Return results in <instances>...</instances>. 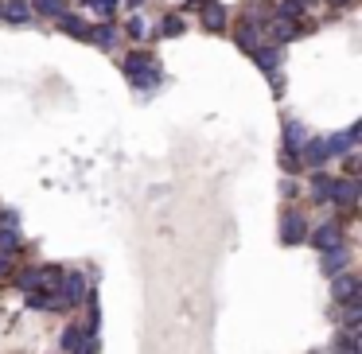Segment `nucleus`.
<instances>
[{
    "instance_id": "f257e3e1",
    "label": "nucleus",
    "mask_w": 362,
    "mask_h": 354,
    "mask_svg": "<svg viewBox=\"0 0 362 354\" xmlns=\"http://www.w3.org/2000/svg\"><path fill=\"white\" fill-rule=\"evenodd\" d=\"M121 71H125L129 86H133L136 94H144V98H148L152 90L160 86V82H164V71H160V63L148 55V51H141V47H136L133 55L121 59Z\"/></svg>"
},
{
    "instance_id": "f03ea898",
    "label": "nucleus",
    "mask_w": 362,
    "mask_h": 354,
    "mask_svg": "<svg viewBox=\"0 0 362 354\" xmlns=\"http://www.w3.org/2000/svg\"><path fill=\"white\" fill-rule=\"evenodd\" d=\"M8 281L16 284L24 296L28 292H55L59 281H63V265H28V269H20V273H12Z\"/></svg>"
},
{
    "instance_id": "7ed1b4c3",
    "label": "nucleus",
    "mask_w": 362,
    "mask_h": 354,
    "mask_svg": "<svg viewBox=\"0 0 362 354\" xmlns=\"http://www.w3.org/2000/svg\"><path fill=\"white\" fill-rule=\"evenodd\" d=\"M261 32H265V43H273V47H288V43H296L300 35L308 32L300 20H288V16H276V12H269L265 24H261Z\"/></svg>"
},
{
    "instance_id": "20e7f679",
    "label": "nucleus",
    "mask_w": 362,
    "mask_h": 354,
    "mask_svg": "<svg viewBox=\"0 0 362 354\" xmlns=\"http://www.w3.org/2000/svg\"><path fill=\"white\" fill-rule=\"evenodd\" d=\"M358 195H362V183L351 179V175H335L327 187V203L339 206V211H354L358 206Z\"/></svg>"
},
{
    "instance_id": "39448f33",
    "label": "nucleus",
    "mask_w": 362,
    "mask_h": 354,
    "mask_svg": "<svg viewBox=\"0 0 362 354\" xmlns=\"http://www.w3.org/2000/svg\"><path fill=\"white\" fill-rule=\"evenodd\" d=\"M308 218L304 211H296V206H284L281 214V245H304L308 242Z\"/></svg>"
},
{
    "instance_id": "423d86ee",
    "label": "nucleus",
    "mask_w": 362,
    "mask_h": 354,
    "mask_svg": "<svg viewBox=\"0 0 362 354\" xmlns=\"http://www.w3.org/2000/svg\"><path fill=\"white\" fill-rule=\"evenodd\" d=\"M59 300H63V307L71 312V307H78L82 304V296H86V276L78 273V269H63V281H59Z\"/></svg>"
},
{
    "instance_id": "0eeeda50",
    "label": "nucleus",
    "mask_w": 362,
    "mask_h": 354,
    "mask_svg": "<svg viewBox=\"0 0 362 354\" xmlns=\"http://www.w3.org/2000/svg\"><path fill=\"white\" fill-rule=\"evenodd\" d=\"M358 141H362V121H351V125H346L343 133H331V136H323V144H327V156H331V160H339L343 152L358 148Z\"/></svg>"
},
{
    "instance_id": "6e6552de",
    "label": "nucleus",
    "mask_w": 362,
    "mask_h": 354,
    "mask_svg": "<svg viewBox=\"0 0 362 354\" xmlns=\"http://www.w3.org/2000/svg\"><path fill=\"white\" fill-rule=\"evenodd\" d=\"M331 300H335V307L362 300V281L351 273V269H346V273H339V276H331Z\"/></svg>"
},
{
    "instance_id": "1a4fd4ad",
    "label": "nucleus",
    "mask_w": 362,
    "mask_h": 354,
    "mask_svg": "<svg viewBox=\"0 0 362 354\" xmlns=\"http://www.w3.org/2000/svg\"><path fill=\"white\" fill-rule=\"evenodd\" d=\"M300 164H304V172H320V167H327L331 164V156H327V144H323V136H308L304 144H300Z\"/></svg>"
},
{
    "instance_id": "9d476101",
    "label": "nucleus",
    "mask_w": 362,
    "mask_h": 354,
    "mask_svg": "<svg viewBox=\"0 0 362 354\" xmlns=\"http://www.w3.org/2000/svg\"><path fill=\"white\" fill-rule=\"evenodd\" d=\"M234 43L245 51V55H253V51L265 43V32H261V20H250V16H242L238 20V28H234Z\"/></svg>"
},
{
    "instance_id": "9b49d317",
    "label": "nucleus",
    "mask_w": 362,
    "mask_h": 354,
    "mask_svg": "<svg viewBox=\"0 0 362 354\" xmlns=\"http://www.w3.org/2000/svg\"><path fill=\"white\" fill-rule=\"evenodd\" d=\"M351 261H354V253H351V245H335V249H323L320 253V269H323V276H339V273H346L351 269Z\"/></svg>"
},
{
    "instance_id": "f8f14e48",
    "label": "nucleus",
    "mask_w": 362,
    "mask_h": 354,
    "mask_svg": "<svg viewBox=\"0 0 362 354\" xmlns=\"http://www.w3.org/2000/svg\"><path fill=\"white\" fill-rule=\"evenodd\" d=\"M117 40H121V28L113 24V20H98V24H90V35H86V43H94L98 51H117Z\"/></svg>"
},
{
    "instance_id": "ddd939ff",
    "label": "nucleus",
    "mask_w": 362,
    "mask_h": 354,
    "mask_svg": "<svg viewBox=\"0 0 362 354\" xmlns=\"http://www.w3.org/2000/svg\"><path fill=\"white\" fill-rule=\"evenodd\" d=\"M308 242H312L320 253L343 245V222H320V226H312L308 230Z\"/></svg>"
},
{
    "instance_id": "4468645a",
    "label": "nucleus",
    "mask_w": 362,
    "mask_h": 354,
    "mask_svg": "<svg viewBox=\"0 0 362 354\" xmlns=\"http://www.w3.org/2000/svg\"><path fill=\"white\" fill-rule=\"evenodd\" d=\"M199 20H203L206 32H226V24H230L226 4L222 0H199Z\"/></svg>"
},
{
    "instance_id": "2eb2a0df",
    "label": "nucleus",
    "mask_w": 362,
    "mask_h": 354,
    "mask_svg": "<svg viewBox=\"0 0 362 354\" xmlns=\"http://www.w3.org/2000/svg\"><path fill=\"white\" fill-rule=\"evenodd\" d=\"M253 63L261 66V74H265V78H273L276 71H281V59H284V47H273V43H261L257 51H253Z\"/></svg>"
},
{
    "instance_id": "dca6fc26",
    "label": "nucleus",
    "mask_w": 362,
    "mask_h": 354,
    "mask_svg": "<svg viewBox=\"0 0 362 354\" xmlns=\"http://www.w3.org/2000/svg\"><path fill=\"white\" fill-rule=\"evenodd\" d=\"M0 20L24 28V24H32L35 16H32V4H28V0H4V4H0Z\"/></svg>"
},
{
    "instance_id": "f3484780",
    "label": "nucleus",
    "mask_w": 362,
    "mask_h": 354,
    "mask_svg": "<svg viewBox=\"0 0 362 354\" xmlns=\"http://www.w3.org/2000/svg\"><path fill=\"white\" fill-rule=\"evenodd\" d=\"M308 136H312V133H308L304 121L288 117V121H284V141H281V148H284V152H300V144H304Z\"/></svg>"
},
{
    "instance_id": "a211bd4d",
    "label": "nucleus",
    "mask_w": 362,
    "mask_h": 354,
    "mask_svg": "<svg viewBox=\"0 0 362 354\" xmlns=\"http://www.w3.org/2000/svg\"><path fill=\"white\" fill-rule=\"evenodd\" d=\"M335 323H339V331H351V335H358V327H362V300H354V304H339Z\"/></svg>"
},
{
    "instance_id": "6ab92c4d",
    "label": "nucleus",
    "mask_w": 362,
    "mask_h": 354,
    "mask_svg": "<svg viewBox=\"0 0 362 354\" xmlns=\"http://www.w3.org/2000/svg\"><path fill=\"white\" fill-rule=\"evenodd\" d=\"M55 28H59V32H66L71 40H82V43H86V35H90V20L74 16V12H63V16L55 20Z\"/></svg>"
},
{
    "instance_id": "aec40b11",
    "label": "nucleus",
    "mask_w": 362,
    "mask_h": 354,
    "mask_svg": "<svg viewBox=\"0 0 362 354\" xmlns=\"http://www.w3.org/2000/svg\"><path fill=\"white\" fill-rule=\"evenodd\" d=\"M28 4H32V16H43V20H59L63 12H71L66 0H28Z\"/></svg>"
},
{
    "instance_id": "412c9836",
    "label": "nucleus",
    "mask_w": 362,
    "mask_h": 354,
    "mask_svg": "<svg viewBox=\"0 0 362 354\" xmlns=\"http://www.w3.org/2000/svg\"><path fill=\"white\" fill-rule=\"evenodd\" d=\"M20 249H24V234H20V230H0V257L16 261Z\"/></svg>"
},
{
    "instance_id": "4be33fe9",
    "label": "nucleus",
    "mask_w": 362,
    "mask_h": 354,
    "mask_svg": "<svg viewBox=\"0 0 362 354\" xmlns=\"http://www.w3.org/2000/svg\"><path fill=\"white\" fill-rule=\"evenodd\" d=\"M86 338V331H82V323H66L63 327V335H59V350L63 354H74L78 350V343Z\"/></svg>"
},
{
    "instance_id": "5701e85b",
    "label": "nucleus",
    "mask_w": 362,
    "mask_h": 354,
    "mask_svg": "<svg viewBox=\"0 0 362 354\" xmlns=\"http://www.w3.org/2000/svg\"><path fill=\"white\" fill-rule=\"evenodd\" d=\"M183 28H187V24H183V16H175V12H172V16L160 20V28H152V40H175V35H183Z\"/></svg>"
},
{
    "instance_id": "b1692460",
    "label": "nucleus",
    "mask_w": 362,
    "mask_h": 354,
    "mask_svg": "<svg viewBox=\"0 0 362 354\" xmlns=\"http://www.w3.org/2000/svg\"><path fill=\"white\" fill-rule=\"evenodd\" d=\"M125 35L133 43H144V40H152V24L141 16V12H133V16H129V24H125Z\"/></svg>"
},
{
    "instance_id": "393cba45",
    "label": "nucleus",
    "mask_w": 362,
    "mask_h": 354,
    "mask_svg": "<svg viewBox=\"0 0 362 354\" xmlns=\"http://www.w3.org/2000/svg\"><path fill=\"white\" fill-rule=\"evenodd\" d=\"M331 179H335V175H331L327 167L312 172V179H308V183H312V199H315V203H323V206H327V187H331Z\"/></svg>"
},
{
    "instance_id": "a878e982",
    "label": "nucleus",
    "mask_w": 362,
    "mask_h": 354,
    "mask_svg": "<svg viewBox=\"0 0 362 354\" xmlns=\"http://www.w3.org/2000/svg\"><path fill=\"white\" fill-rule=\"evenodd\" d=\"M82 4H86V8L94 12L98 20H113V16H117V4H121V0H82Z\"/></svg>"
},
{
    "instance_id": "bb28decb",
    "label": "nucleus",
    "mask_w": 362,
    "mask_h": 354,
    "mask_svg": "<svg viewBox=\"0 0 362 354\" xmlns=\"http://www.w3.org/2000/svg\"><path fill=\"white\" fill-rule=\"evenodd\" d=\"M273 12L276 16H288V20H304V0H276L273 4Z\"/></svg>"
},
{
    "instance_id": "cd10ccee",
    "label": "nucleus",
    "mask_w": 362,
    "mask_h": 354,
    "mask_svg": "<svg viewBox=\"0 0 362 354\" xmlns=\"http://www.w3.org/2000/svg\"><path fill=\"white\" fill-rule=\"evenodd\" d=\"M339 160H343V172L351 175V179H358V167H362V152H358V148H351V152H343V156H339Z\"/></svg>"
},
{
    "instance_id": "c85d7f7f",
    "label": "nucleus",
    "mask_w": 362,
    "mask_h": 354,
    "mask_svg": "<svg viewBox=\"0 0 362 354\" xmlns=\"http://www.w3.org/2000/svg\"><path fill=\"white\" fill-rule=\"evenodd\" d=\"M281 167H284V175H300V172H304V164H300L296 152H284V148H281Z\"/></svg>"
},
{
    "instance_id": "c756f323",
    "label": "nucleus",
    "mask_w": 362,
    "mask_h": 354,
    "mask_svg": "<svg viewBox=\"0 0 362 354\" xmlns=\"http://www.w3.org/2000/svg\"><path fill=\"white\" fill-rule=\"evenodd\" d=\"M281 195H284V199H296V195H300V187H296V179H292V175L281 183Z\"/></svg>"
},
{
    "instance_id": "7c9ffc66",
    "label": "nucleus",
    "mask_w": 362,
    "mask_h": 354,
    "mask_svg": "<svg viewBox=\"0 0 362 354\" xmlns=\"http://www.w3.org/2000/svg\"><path fill=\"white\" fill-rule=\"evenodd\" d=\"M8 276H12V261L0 257V281H8Z\"/></svg>"
},
{
    "instance_id": "2f4dec72",
    "label": "nucleus",
    "mask_w": 362,
    "mask_h": 354,
    "mask_svg": "<svg viewBox=\"0 0 362 354\" xmlns=\"http://www.w3.org/2000/svg\"><path fill=\"white\" fill-rule=\"evenodd\" d=\"M125 8L129 12H141V0H125Z\"/></svg>"
},
{
    "instance_id": "473e14b6",
    "label": "nucleus",
    "mask_w": 362,
    "mask_h": 354,
    "mask_svg": "<svg viewBox=\"0 0 362 354\" xmlns=\"http://www.w3.org/2000/svg\"><path fill=\"white\" fill-rule=\"evenodd\" d=\"M331 4H339V8H351L354 0H331Z\"/></svg>"
},
{
    "instance_id": "72a5a7b5",
    "label": "nucleus",
    "mask_w": 362,
    "mask_h": 354,
    "mask_svg": "<svg viewBox=\"0 0 362 354\" xmlns=\"http://www.w3.org/2000/svg\"><path fill=\"white\" fill-rule=\"evenodd\" d=\"M312 4H320V0H304V8H312Z\"/></svg>"
},
{
    "instance_id": "f704fd0d",
    "label": "nucleus",
    "mask_w": 362,
    "mask_h": 354,
    "mask_svg": "<svg viewBox=\"0 0 362 354\" xmlns=\"http://www.w3.org/2000/svg\"><path fill=\"white\" fill-rule=\"evenodd\" d=\"M312 354H323V350H312Z\"/></svg>"
},
{
    "instance_id": "c9c22d12",
    "label": "nucleus",
    "mask_w": 362,
    "mask_h": 354,
    "mask_svg": "<svg viewBox=\"0 0 362 354\" xmlns=\"http://www.w3.org/2000/svg\"><path fill=\"white\" fill-rule=\"evenodd\" d=\"M0 4H4V0H0Z\"/></svg>"
}]
</instances>
